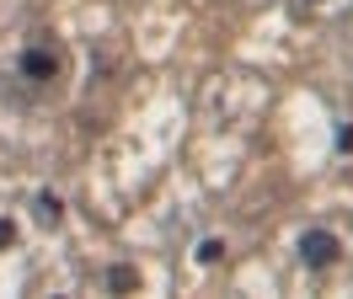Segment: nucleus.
<instances>
[{"instance_id": "obj_1", "label": "nucleus", "mask_w": 353, "mask_h": 299, "mask_svg": "<svg viewBox=\"0 0 353 299\" xmlns=\"http://www.w3.org/2000/svg\"><path fill=\"white\" fill-rule=\"evenodd\" d=\"M300 262H305L310 273H327V267H337V262H343V235L327 230V225H310V230L300 235Z\"/></svg>"}, {"instance_id": "obj_2", "label": "nucleus", "mask_w": 353, "mask_h": 299, "mask_svg": "<svg viewBox=\"0 0 353 299\" xmlns=\"http://www.w3.org/2000/svg\"><path fill=\"white\" fill-rule=\"evenodd\" d=\"M17 70H22V81H54V75H59V59H54V54H48L43 43H32V48H22V59H17Z\"/></svg>"}, {"instance_id": "obj_3", "label": "nucleus", "mask_w": 353, "mask_h": 299, "mask_svg": "<svg viewBox=\"0 0 353 299\" xmlns=\"http://www.w3.org/2000/svg\"><path fill=\"white\" fill-rule=\"evenodd\" d=\"M32 219H38L43 230H59V225H65V198H59V192H38V198H32Z\"/></svg>"}, {"instance_id": "obj_4", "label": "nucleus", "mask_w": 353, "mask_h": 299, "mask_svg": "<svg viewBox=\"0 0 353 299\" xmlns=\"http://www.w3.org/2000/svg\"><path fill=\"white\" fill-rule=\"evenodd\" d=\"M108 289H118V294H123V289H139V273H134L129 262H118V267L108 273Z\"/></svg>"}, {"instance_id": "obj_5", "label": "nucleus", "mask_w": 353, "mask_h": 299, "mask_svg": "<svg viewBox=\"0 0 353 299\" xmlns=\"http://www.w3.org/2000/svg\"><path fill=\"white\" fill-rule=\"evenodd\" d=\"M193 256H199L203 267H209V262H220V256H225V240H220V235H203V240H199V251H193Z\"/></svg>"}, {"instance_id": "obj_6", "label": "nucleus", "mask_w": 353, "mask_h": 299, "mask_svg": "<svg viewBox=\"0 0 353 299\" xmlns=\"http://www.w3.org/2000/svg\"><path fill=\"white\" fill-rule=\"evenodd\" d=\"M6 246H17V225H11V219H0V251H6Z\"/></svg>"}]
</instances>
